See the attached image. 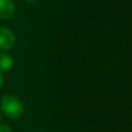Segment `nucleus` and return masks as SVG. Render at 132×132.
Wrapping results in <instances>:
<instances>
[{
	"instance_id": "1",
	"label": "nucleus",
	"mask_w": 132,
	"mask_h": 132,
	"mask_svg": "<svg viewBox=\"0 0 132 132\" xmlns=\"http://www.w3.org/2000/svg\"><path fill=\"white\" fill-rule=\"evenodd\" d=\"M1 113L6 118L15 120L19 119L24 112V104L22 100L12 94H6L2 97L0 102Z\"/></svg>"
},
{
	"instance_id": "2",
	"label": "nucleus",
	"mask_w": 132,
	"mask_h": 132,
	"mask_svg": "<svg viewBox=\"0 0 132 132\" xmlns=\"http://www.w3.org/2000/svg\"><path fill=\"white\" fill-rule=\"evenodd\" d=\"M14 43L15 36L13 31L6 26H0V51L7 52L13 47Z\"/></svg>"
},
{
	"instance_id": "3",
	"label": "nucleus",
	"mask_w": 132,
	"mask_h": 132,
	"mask_svg": "<svg viewBox=\"0 0 132 132\" xmlns=\"http://www.w3.org/2000/svg\"><path fill=\"white\" fill-rule=\"evenodd\" d=\"M15 13V5L12 0H0V20H10Z\"/></svg>"
},
{
	"instance_id": "4",
	"label": "nucleus",
	"mask_w": 132,
	"mask_h": 132,
	"mask_svg": "<svg viewBox=\"0 0 132 132\" xmlns=\"http://www.w3.org/2000/svg\"><path fill=\"white\" fill-rule=\"evenodd\" d=\"M14 64V60L11 55H9L6 52L0 51V73L8 72L12 69Z\"/></svg>"
},
{
	"instance_id": "5",
	"label": "nucleus",
	"mask_w": 132,
	"mask_h": 132,
	"mask_svg": "<svg viewBox=\"0 0 132 132\" xmlns=\"http://www.w3.org/2000/svg\"><path fill=\"white\" fill-rule=\"evenodd\" d=\"M0 132H13L11 127L7 124H1L0 123Z\"/></svg>"
},
{
	"instance_id": "6",
	"label": "nucleus",
	"mask_w": 132,
	"mask_h": 132,
	"mask_svg": "<svg viewBox=\"0 0 132 132\" xmlns=\"http://www.w3.org/2000/svg\"><path fill=\"white\" fill-rule=\"evenodd\" d=\"M3 85H4V76L2 73H0V89L2 88Z\"/></svg>"
},
{
	"instance_id": "7",
	"label": "nucleus",
	"mask_w": 132,
	"mask_h": 132,
	"mask_svg": "<svg viewBox=\"0 0 132 132\" xmlns=\"http://www.w3.org/2000/svg\"><path fill=\"white\" fill-rule=\"evenodd\" d=\"M27 3H35L37 0H25Z\"/></svg>"
},
{
	"instance_id": "8",
	"label": "nucleus",
	"mask_w": 132,
	"mask_h": 132,
	"mask_svg": "<svg viewBox=\"0 0 132 132\" xmlns=\"http://www.w3.org/2000/svg\"><path fill=\"white\" fill-rule=\"evenodd\" d=\"M1 116H2V113H1V110H0V121H1Z\"/></svg>"
}]
</instances>
